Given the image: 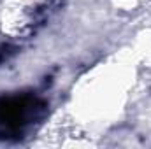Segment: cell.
<instances>
[{"mask_svg":"<svg viewBox=\"0 0 151 149\" xmlns=\"http://www.w3.org/2000/svg\"><path fill=\"white\" fill-rule=\"evenodd\" d=\"M60 0H19L14 9H19V14H9L7 30L16 35H30L56 12Z\"/></svg>","mask_w":151,"mask_h":149,"instance_id":"2","label":"cell"},{"mask_svg":"<svg viewBox=\"0 0 151 149\" xmlns=\"http://www.w3.org/2000/svg\"><path fill=\"white\" fill-rule=\"evenodd\" d=\"M47 114V104L34 93H16L0 98V139L21 140L34 133Z\"/></svg>","mask_w":151,"mask_h":149,"instance_id":"1","label":"cell"}]
</instances>
